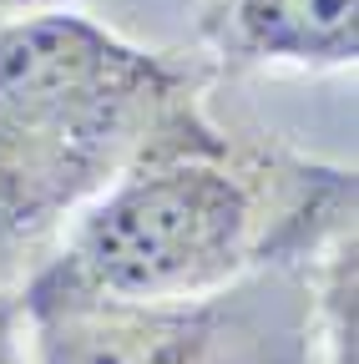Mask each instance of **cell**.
I'll use <instances>...</instances> for the list:
<instances>
[{"instance_id": "cell-1", "label": "cell", "mask_w": 359, "mask_h": 364, "mask_svg": "<svg viewBox=\"0 0 359 364\" xmlns=\"http://www.w3.org/2000/svg\"><path fill=\"white\" fill-rule=\"evenodd\" d=\"M354 228V172L243 147H213L127 167L46 258L66 284L107 299H203L263 263H314Z\"/></svg>"}, {"instance_id": "cell-2", "label": "cell", "mask_w": 359, "mask_h": 364, "mask_svg": "<svg viewBox=\"0 0 359 364\" xmlns=\"http://www.w3.org/2000/svg\"><path fill=\"white\" fill-rule=\"evenodd\" d=\"M0 122L46 132L117 177L223 136L203 112L193 66L61 11L0 26Z\"/></svg>"}, {"instance_id": "cell-3", "label": "cell", "mask_w": 359, "mask_h": 364, "mask_svg": "<svg viewBox=\"0 0 359 364\" xmlns=\"http://www.w3.org/2000/svg\"><path fill=\"white\" fill-rule=\"evenodd\" d=\"M31 364H324L314 263H263L203 299H107L41 263L21 284Z\"/></svg>"}, {"instance_id": "cell-4", "label": "cell", "mask_w": 359, "mask_h": 364, "mask_svg": "<svg viewBox=\"0 0 359 364\" xmlns=\"http://www.w3.org/2000/svg\"><path fill=\"white\" fill-rule=\"evenodd\" d=\"M117 182L112 167L86 157L46 132L0 122V289L6 279H31L46 263L66 218Z\"/></svg>"}, {"instance_id": "cell-5", "label": "cell", "mask_w": 359, "mask_h": 364, "mask_svg": "<svg viewBox=\"0 0 359 364\" xmlns=\"http://www.w3.org/2000/svg\"><path fill=\"white\" fill-rule=\"evenodd\" d=\"M198 36L223 66H354L359 0H208Z\"/></svg>"}, {"instance_id": "cell-6", "label": "cell", "mask_w": 359, "mask_h": 364, "mask_svg": "<svg viewBox=\"0 0 359 364\" xmlns=\"http://www.w3.org/2000/svg\"><path fill=\"white\" fill-rule=\"evenodd\" d=\"M0 364H31V349H26V314H21V289H0Z\"/></svg>"}, {"instance_id": "cell-7", "label": "cell", "mask_w": 359, "mask_h": 364, "mask_svg": "<svg viewBox=\"0 0 359 364\" xmlns=\"http://www.w3.org/2000/svg\"><path fill=\"white\" fill-rule=\"evenodd\" d=\"M46 6H56V0H0V26L21 21V16H41Z\"/></svg>"}]
</instances>
